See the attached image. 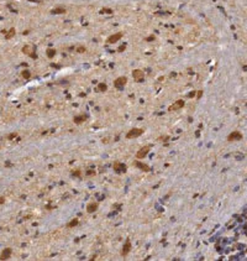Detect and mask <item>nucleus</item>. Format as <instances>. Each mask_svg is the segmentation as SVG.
I'll list each match as a JSON object with an SVG mask.
<instances>
[{
    "mask_svg": "<svg viewBox=\"0 0 247 261\" xmlns=\"http://www.w3.org/2000/svg\"><path fill=\"white\" fill-rule=\"evenodd\" d=\"M149 150H151V146H143V147H141V149L136 152V158L137 160H142L143 157H146L148 155Z\"/></svg>",
    "mask_w": 247,
    "mask_h": 261,
    "instance_id": "nucleus-3",
    "label": "nucleus"
},
{
    "mask_svg": "<svg viewBox=\"0 0 247 261\" xmlns=\"http://www.w3.org/2000/svg\"><path fill=\"white\" fill-rule=\"evenodd\" d=\"M121 37H122V34H121V32H117V34H115V35H111V36L107 39V42H109V44H114V42H116V41H119Z\"/></svg>",
    "mask_w": 247,
    "mask_h": 261,
    "instance_id": "nucleus-13",
    "label": "nucleus"
},
{
    "mask_svg": "<svg viewBox=\"0 0 247 261\" xmlns=\"http://www.w3.org/2000/svg\"><path fill=\"white\" fill-rule=\"evenodd\" d=\"M11 254H13V250H11L10 247L4 249L3 252L0 254V260H9L11 257Z\"/></svg>",
    "mask_w": 247,
    "mask_h": 261,
    "instance_id": "nucleus-9",
    "label": "nucleus"
},
{
    "mask_svg": "<svg viewBox=\"0 0 247 261\" xmlns=\"http://www.w3.org/2000/svg\"><path fill=\"white\" fill-rule=\"evenodd\" d=\"M22 52L23 53H26V55H28L30 57H36V55H35V48L32 46H25L22 48Z\"/></svg>",
    "mask_w": 247,
    "mask_h": 261,
    "instance_id": "nucleus-11",
    "label": "nucleus"
},
{
    "mask_svg": "<svg viewBox=\"0 0 247 261\" xmlns=\"http://www.w3.org/2000/svg\"><path fill=\"white\" fill-rule=\"evenodd\" d=\"M131 249H132V245H131V241L130 240H127L124 244V246H122V250H121V255L122 256H127V255L130 254V251H131Z\"/></svg>",
    "mask_w": 247,
    "mask_h": 261,
    "instance_id": "nucleus-8",
    "label": "nucleus"
},
{
    "mask_svg": "<svg viewBox=\"0 0 247 261\" xmlns=\"http://www.w3.org/2000/svg\"><path fill=\"white\" fill-rule=\"evenodd\" d=\"M107 89V87H106V84H104V83H100V84L98 86V91L99 92H105Z\"/></svg>",
    "mask_w": 247,
    "mask_h": 261,
    "instance_id": "nucleus-17",
    "label": "nucleus"
},
{
    "mask_svg": "<svg viewBox=\"0 0 247 261\" xmlns=\"http://www.w3.org/2000/svg\"><path fill=\"white\" fill-rule=\"evenodd\" d=\"M98 208H99V204H98V202H89V203L87 204V212L89 213V214H92V213H94V212H96L98 210Z\"/></svg>",
    "mask_w": 247,
    "mask_h": 261,
    "instance_id": "nucleus-5",
    "label": "nucleus"
},
{
    "mask_svg": "<svg viewBox=\"0 0 247 261\" xmlns=\"http://www.w3.org/2000/svg\"><path fill=\"white\" fill-rule=\"evenodd\" d=\"M112 168L115 172H117V173H125V172L127 171V166L120 161H115L112 163Z\"/></svg>",
    "mask_w": 247,
    "mask_h": 261,
    "instance_id": "nucleus-1",
    "label": "nucleus"
},
{
    "mask_svg": "<svg viewBox=\"0 0 247 261\" xmlns=\"http://www.w3.org/2000/svg\"><path fill=\"white\" fill-rule=\"evenodd\" d=\"M132 77H134V79L137 81V82H142L143 81V72L141 69H135L134 72H132Z\"/></svg>",
    "mask_w": 247,
    "mask_h": 261,
    "instance_id": "nucleus-10",
    "label": "nucleus"
},
{
    "mask_svg": "<svg viewBox=\"0 0 247 261\" xmlns=\"http://www.w3.org/2000/svg\"><path fill=\"white\" fill-rule=\"evenodd\" d=\"M84 119H85V116H84V115H82V116H75V118H74V123L80 124V123L84 121Z\"/></svg>",
    "mask_w": 247,
    "mask_h": 261,
    "instance_id": "nucleus-16",
    "label": "nucleus"
},
{
    "mask_svg": "<svg viewBox=\"0 0 247 261\" xmlns=\"http://www.w3.org/2000/svg\"><path fill=\"white\" fill-rule=\"evenodd\" d=\"M13 36H15V29H11V30H10L6 35H5V39H6V40H10Z\"/></svg>",
    "mask_w": 247,
    "mask_h": 261,
    "instance_id": "nucleus-15",
    "label": "nucleus"
},
{
    "mask_svg": "<svg viewBox=\"0 0 247 261\" xmlns=\"http://www.w3.org/2000/svg\"><path fill=\"white\" fill-rule=\"evenodd\" d=\"M72 175L75 176V177H80V176H82V171H80V170H75V171L72 172Z\"/></svg>",
    "mask_w": 247,
    "mask_h": 261,
    "instance_id": "nucleus-19",
    "label": "nucleus"
},
{
    "mask_svg": "<svg viewBox=\"0 0 247 261\" xmlns=\"http://www.w3.org/2000/svg\"><path fill=\"white\" fill-rule=\"evenodd\" d=\"M135 166L140 168L141 171H143V172H149V171H151V168H149L148 165L142 163V162H140V161H136V162H135Z\"/></svg>",
    "mask_w": 247,
    "mask_h": 261,
    "instance_id": "nucleus-12",
    "label": "nucleus"
},
{
    "mask_svg": "<svg viewBox=\"0 0 247 261\" xmlns=\"http://www.w3.org/2000/svg\"><path fill=\"white\" fill-rule=\"evenodd\" d=\"M143 134V129H140V128H135V129H131L130 131L126 134V139H135V138H138Z\"/></svg>",
    "mask_w": 247,
    "mask_h": 261,
    "instance_id": "nucleus-2",
    "label": "nucleus"
},
{
    "mask_svg": "<svg viewBox=\"0 0 247 261\" xmlns=\"http://www.w3.org/2000/svg\"><path fill=\"white\" fill-rule=\"evenodd\" d=\"M85 51V47H78V52H84Z\"/></svg>",
    "mask_w": 247,
    "mask_h": 261,
    "instance_id": "nucleus-21",
    "label": "nucleus"
},
{
    "mask_svg": "<svg viewBox=\"0 0 247 261\" xmlns=\"http://www.w3.org/2000/svg\"><path fill=\"white\" fill-rule=\"evenodd\" d=\"M55 55H56V51L53 50V48H48V50H47V56L50 57V58H52Z\"/></svg>",
    "mask_w": 247,
    "mask_h": 261,
    "instance_id": "nucleus-18",
    "label": "nucleus"
},
{
    "mask_svg": "<svg viewBox=\"0 0 247 261\" xmlns=\"http://www.w3.org/2000/svg\"><path fill=\"white\" fill-rule=\"evenodd\" d=\"M87 175H88V176H90V175H95V171H88V172H87Z\"/></svg>",
    "mask_w": 247,
    "mask_h": 261,
    "instance_id": "nucleus-22",
    "label": "nucleus"
},
{
    "mask_svg": "<svg viewBox=\"0 0 247 261\" xmlns=\"http://www.w3.org/2000/svg\"><path fill=\"white\" fill-rule=\"evenodd\" d=\"M184 106V100H182V99H179V100H176L169 108H168V110L169 111H176V110H179V109H182Z\"/></svg>",
    "mask_w": 247,
    "mask_h": 261,
    "instance_id": "nucleus-4",
    "label": "nucleus"
},
{
    "mask_svg": "<svg viewBox=\"0 0 247 261\" xmlns=\"http://www.w3.org/2000/svg\"><path fill=\"white\" fill-rule=\"evenodd\" d=\"M126 83H127V78H126V77H119V78L114 82V84H115L116 88L121 89V88H124V86H126Z\"/></svg>",
    "mask_w": 247,
    "mask_h": 261,
    "instance_id": "nucleus-6",
    "label": "nucleus"
},
{
    "mask_svg": "<svg viewBox=\"0 0 247 261\" xmlns=\"http://www.w3.org/2000/svg\"><path fill=\"white\" fill-rule=\"evenodd\" d=\"M30 76H31V74H30L28 71H23V72H22V77H23V78L28 79V78H30Z\"/></svg>",
    "mask_w": 247,
    "mask_h": 261,
    "instance_id": "nucleus-20",
    "label": "nucleus"
},
{
    "mask_svg": "<svg viewBox=\"0 0 247 261\" xmlns=\"http://www.w3.org/2000/svg\"><path fill=\"white\" fill-rule=\"evenodd\" d=\"M227 140L228 141H238V140H242V134L240 131H232L230 135L227 136Z\"/></svg>",
    "mask_w": 247,
    "mask_h": 261,
    "instance_id": "nucleus-7",
    "label": "nucleus"
},
{
    "mask_svg": "<svg viewBox=\"0 0 247 261\" xmlns=\"http://www.w3.org/2000/svg\"><path fill=\"white\" fill-rule=\"evenodd\" d=\"M78 223H79V219L78 218H74V219H72V220L67 224V228L68 229H70V228H74V227H77L78 225Z\"/></svg>",
    "mask_w": 247,
    "mask_h": 261,
    "instance_id": "nucleus-14",
    "label": "nucleus"
}]
</instances>
